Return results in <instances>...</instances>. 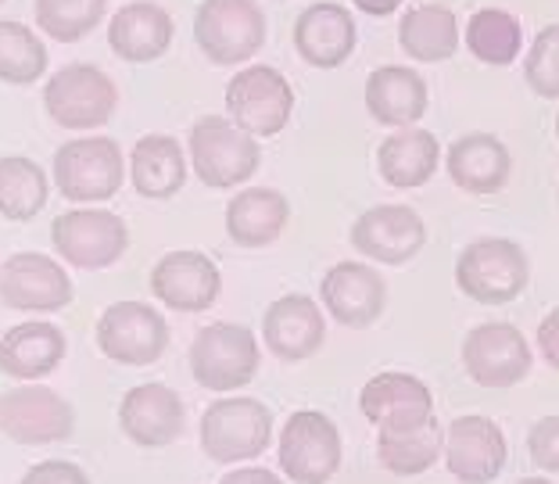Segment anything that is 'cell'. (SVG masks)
<instances>
[{"instance_id": "obj_7", "label": "cell", "mask_w": 559, "mask_h": 484, "mask_svg": "<svg viewBox=\"0 0 559 484\" xmlns=\"http://www.w3.org/2000/svg\"><path fill=\"white\" fill-rule=\"evenodd\" d=\"M259 341L240 323H209L190 341V374L205 391L230 394L248 388L259 374Z\"/></svg>"}, {"instance_id": "obj_12", "label": "cell", "mask_w": 559, "mask_h": 484, "mask_svg": "<svg viewBox=\"0 0 559 484\" xmlns=\"http://www.w3.org/2000/svg\"><path fill=\"white\" fill-rule=\"evenodd\" d=\"M97 349L119 366H155L169 349V323L147 302H116L97 320Z\"/></svg>"}, {"instance_id": "obj_17", "label": "cell", "mask_w": 559, "mask_h": 484, "mask_svg": "<svg viewBox=\"0 0 559 484\" xmlns=\"http://www.w3.org/2000/svg\"><path fill=\"white\" fill-rule=\"evenodd\" d=\"M320 298L334 323L348 330H366L388 309V280L373 265L345 259L326 270L320 284Z\"/></svg>"}, {"instance_id": "obj_6", "label": "cell", "mask_w": 559, "mask_h": 484, "mask_svg": "<svg viewBox=\"0 0 559 484\" xmlns=\"http://www.w3.org/2000/svg\"><path fill=\"white\" fill-rule=\"evenodd\" d=\"M345 441L337 424L320 410H298L284 420L276 438L280 474L295 484H330L341 470Z\"/></svg>"}, {"instance_id": "obj_13", "label": "cell", "mask_w": 559, "mask_h": 484, "mask_svg": "<svg viewBox=\"0 0 559 484\" xmlns=\"http://www.w3.org/2000/svg\"><path fill=\"white\" fill-rule=\"evenodd\" d=\"M75 298L66 265L40 251H15L0 262V305L15 312H61Z\"/></svg>"}, {"instance_id": "obj_33", "label": "cell", "mask_w": 559, "mask_h": 484, "mask_svg": "<svg viewBox=\"0 0 559 484\" xmlns=\"http://www.w3.org/2000/svg\"><path fill=\"white\" fill-rule=\"evenodd\" d=\"M466 47L485 66H513L524 50V25L513 11L480 8L466 22Z\"/></svg>"}, {"instance_id": "obj_10", "label": "cell", "mask_w": 559, "mask_h": 484, "mask_svg": "<svg viewBox=\"0 0 559 484\" xmlns=\"http://www.w3.org/2000/svg\"><path fill=\"white\" fill-rule=\"evenodd\" d=\"M50 245L72 270H108L130 251V226L108 209H69L50 223Z\"/></svg>"}, {"instance_id": "obj_9", "label": "cell", "mask_w": 559, "mask_h": 484, "mask_svg": "<svg viewBox=\"0 0 559 484\" xmlns=\"http://www.w3.org/2000/svg\"><path fill=\"white\" fill-rule=\"evenodd\" d=\"M295 116V86L273 66H245L226 83V119L255 140L287 130Z\"/></svg>"}, {"instance_id": "obj_22", "label": "cell", "mask_w": 559, "mask_h": 484, "mask_svg": "<svg viewBox=\"0 0 559 484\" xmlns=\"http://www.w3.org/2000/svg\"><path fill=\"white\" fill-rule=\"evenodd\" d=\"M359 47V25L345 4L320 0L295 19V50L312 69H341Z\"/></svg>"}, {"instance_id": "obj_43", "label": "cell", "mask_w": 559, "mask_h": 484, "mask_svg": "<svg viewBox=\"0 0 559 484\" xmlns=\"http://www.w3.org/2000/svg\"><path fill=\"white\" fill-rule=\"evenodd\" d=\"M556 137H559V116H556Z\"/></svg>"}, {"instance_id": "obj_20", "label": "cell", "mask_w": 559, "mask_h": 484, "mask_svg": "<svg viewBox=\"0 0 559 484\" xmlns=\"http://www.w3.org/2000/svg\"><path fill=\"white\" fill-rule=\"evenodd\" d=\"M359 410L377 430H413L435 416V394L413 374H377L359 391Z\"/></svg>"}, {"instance_id": "obj_30", "label": "cell", "mask_w": 559, "mask_h": 484, "mask_svg": "<svg viewBox=\"0 0 559 484\" xmlns=\"http://www.w3.org/2000/svg\"><path fill=\"white\" fill-rule=\"evenodd\" d=\"M399 47L424 66L449 61L460 50V19L444 4H416L399 22Z\"/></svg>"}, {"instance_id": "obj_29", "label": "cell", "mask_w": 559, "mask_h": 484, "mask_svg": "<svg viewBox=\"0 0 559 484\" xmlns=\"http://www.w3.org/2000/svg\"><path fill=\"white\" fill-rule=\"evenodd\" d=\"M290 205L273 187H245L226 205V234L237 248H270L287 231Z\"/></svg>"}, {"instance_id": "obj_40", "label": "cell", "mask_w": 559, "mask_h": 484, "mask_svg": "<svg viewBox=\"0 0 559 484\" xmlns=\"http://www.w3.org/2000/svg\"><path fill=\"white\" fill-rule=\"evenodd\" d=\"M219 484H284V481L265 467H240V470H230Z\"/></svg>"}, {"instance_id": "obj_5", "label": "cell", "mask_w": 559, "mask_h": 484, "mask_svg": "<svg viewBox=\"0 0 559 484\" xmlns=\"http://www.w3.org/2000/svg\"><path fill=\"white\" fill-rule=\"evenodd\" d=\"M273 445L270 405L248 394L215 399L201 413V449L215 463H248Z\"/></svg>"}, {"instance_id": "obj_44", "label": "cell", "mask_w": 559, "mask_h": 484, "mask_svg": "<svg viewBox=\"0 0 559 484\" xmlns=\"http://www.w3.org/2000/svg\"><path fill=\"white\" fill-rule=\"evenodd\" d=\"M0 4H4V0H0Z\"/></svg>"}, {"instance_id": "obj_16", "label": "cell", "mask_w": 559, "mask_h": 484, "mask_svg": "<svg viewBox=\"0 0 559 484\" xmlns=\"http://www.w3.org/2000/svg\"><path fill=\"white\" fill-rule=\"evenodd\" d=\"M444 467L460 484H491L510 460V441L488 416H455L444 430Z\"/></svg>"}, {"instance_id": "obj_21", "label": "cell", "mask_w": 559, "mask_h": 484, "mask_svg": "<svg viewBox=\"0 0 559 484\" xmlns=\"http://www.w3.org/2000/svg\"><path fill=\"white\" fill-rule=\"evenodd\" d=\"M262 341L280 363H305L323 349L326 316L309 295H284L262 312Z\"/></svg>"}, {"instance_id": "obj_19", "label": "cell", "mask_w": 559, "mask_h": 484, "mask_svg": "<svg viewBox=\"0 0 559 484\" xmlns=\"http://www.w3.org/2000/svg\"><path fill=\"white\" fill-rule=\"evenodd\" d=\"M119 427L140 449H165L183 435L187 402L169 385H136L119 402Z\"/></svg>"}, {"instance_id": "obj_23", "label": "cell", "mask_w": 559, "mask_h": 484, "mask_svg": "<svg viewBox=\"0 0 559 484\" xmlns=\"http://www.w3.org/2000/svg\"><path fill=\"white\" fill-rule=\"evenodd\" d=\"M444 169H449V180L466 194L488 198L510 184L513 158L510 147L495 133H463L444 151Z\"/></svg>"}, {"instance_id": "obj_36", "label": "cell", "mask_w": 559, "mask_h": 484, "mask_svg": "<svg viewBox=\"0 0 559 484\" xmlns=\"http://www.w3.org/2000/svg\"><path fill=\"white\" fill-rule=\"evenodd\" d=\"M524 80L545 101H559V22L538 29L524 55Z\"/></svg>"}, {"instance_id": "obj_37", "label": "cell", "mask_w": 559, "mask_h": 484, "mask_svg": "<svg viewBox=\"0 0 559 484\" xmlns=\"http://www.w3.org/2000/svg\"><path fill=\"white\" fill-rule=\"evenodd\" d=\"M527 456L545 474H559V416H542L531 424Z\"/></svg>"}, {"instance_id": "obj_39", "label": "cell", "mask_w": 559, "mask_h": 484, "mask_svg": "<svg viewBox=\"0 0 559 484\" xmlns=\"http://www.w3.org/2000/svg\"><path fill=\"white\" fill-rule=\"evenodd\" d=\"M538 352L552 369H559V305L538 323Z\"/></svg>"}, {"instance_id": "obj_27", "label": "cell", "mask_w": 559, "mask_h": 484, "mask_svg": "<svg viewBox=\"0 0 559 484\" xmlns=\"http://www.w3.org/2000/svg\"><path fill=\"white\" fill-rule=\"evenodd\" d=\"M130 184L140 198L169 201L187 187V151L169 133L140 137L130 151Z\"/></svg>"}, {"instance_id": "obj_25", "label": "cell", "mask_w": 559, "mask_h": 484, "mask_svg": "<svg viewBox=\"0 0 559 484\" xmlns=\"http://www.w3.org/2000/svg\"><path fill=\"white\" fill-rule=\"evenodd\" d=\"M66 330L47 320H25L0 334V374L11 380H44L66 363Z\"/></svg>"}, {"instance_id": "obj_24", "label": "cell", "mask_w": 559, "mask_h": 484, "mask_svg": "<svg viewBox=\"0 0 559 484\" xmlns=\"http://www.w3.org/2000/svg\"><path fill=\"white\" fill-rule=\"evenodd\" d=\"M173 15L155 0H130L108 22V47L111 55L130 61V66H147L158 61L173 44Z\"/></svg>"}, {"instance_id": "obj_34", "label": "cell", "mask_w": 559, "mask_h": 484, "mask_svg": "<svg viewBox=\"0 0 559 484\" xmlns=\"http://www.w3.org/2000/svg\"><path fill=\"white\" fill-rule=\"evenodd\" d=\"M47 47L29 25L0 19V83L33 86L47 72Z\"/></svg>"}, {"instance_id": "obj_41", "label": "cell", "mask_w": 559, "mask_h": 484, "mask_svg": "<svg viewBox=\"0 0 559 484\" xmlns=\"http://www.w3.org/2000/svg\"><path fill=\"white\" fill-rule=\"evenodd\" d=\"M355 8L362 11V15H373V19H384L391 11L402 8V0H352Z\"/></svg>"}, {"instance_id": "obj_14", "label": "cell", "mask_w": 559, "mask_h": 484, "mask_svg": "<svg viewBox=\"0 0 559 484\" xmlns=\"http://www.w3.org/2000/svg\"><path fill=\"white\" fill-rule=\"evenodd\" d=\"M531 345L513 323H480L463 341V369L477 388L506 391L531 377Z\"/></svg>"}, {"instance_id": "obj_11", "label": "cell", "mask_w": 559, "mask_h": 484, "mask_svg": "<svg viewBox=\"0 0 559 484\" xmlns=\"http://www.w3.org/2000/svg\"><path fill=\"white\" fill-rule=\"evenodd\" d=\"M75 430V410L66 394L25 380L22 388L0 391V435L15 445H61Z\"/></svg>"}, {"instance_id": "obj_42", "label": "cell", "mask_w": 559, "mask_h": 484, "mask_svg": "<svg viewBox=\"0 0 559 484\" xmlns=\"http://www.w3.org/2000/svg\"><path fill=\"white\" fill-rule=\"evenodd\" d=\"M516 484H552L549 477H520Z\"/></svg>"}, {"instance_id": "obj_26", "label": "cell", "mask_w": 559, "mask_h": 484, "mask_svg": "<svg viewBox=\"0 0 559 484\" xmlns=\"http://www.w3.org/2000/svg\"><path fill=\"white\" fill-rule=\"evenodd\" d=\"M366 111L380 126L402 130V126H416L427 116L430 94L427 80L409 66H380L366 75Z\"/></svg>"}, {"instance_id": "obj_8", "label": "cell", "mask_w": 559, "mask_h": 484, "mask_svg": "<svg viewBox=\"0 0 559 484\" xmlns=\"http://www.w3.org/2000/svg\"><path fill=\"white\" fill-rule=\"evenodd\" d=\"M194 44L212 66H245L265 44V11L259 0H201Z\"/></svg>"}, {"instance_id": "obj_4", "label": "cell", "mask_w": 559, "mask_h": 484, "mask_svg": "<svg viewBox=\"0 0 559 484\" xmlns=\"http://www.w3.org/2000/svg\"><path fill=\"white\" fill-rule=\"evenodd\" d=\"M119 108V91L108 72L91 61H72L44 83V111L50 122L72 133L100 130Z\"/></svg>"}, {"instance_id": "obj_1", "label": "cell", "mask_w": 559, "mask_h": 484, "mask_svg": "<svg viewBox=\"0 0 559 484\" xmlns=\"http://www.w3.org/2000/svg\"><path fill=\"white\" fill-rule=\"evenodd\" d=\"M527 284L531 259L510 237H477L455 259V287L477 305H510Z\"/></svg>"}, {"instance_id": "obj_2", "label": "cell", "mask_w": 559, "mask_h": 484, "mask_svg": "<svg viewBox=\"0 0 559 484\" xmlns=\"http://www.w3.org/2000/svg\"><path fill=\"white\" fill-rule=\"evenodd\" d=\"M190 169L212 190L245 187L262 165L259 140L226 116H201L190 126Z\"/></svg>"}, {"instance_id": "obj_3", "label": "cell", "mask_w": 559, "mask_h": 484, "mask_svg": "<svg viewBox=\"0 0 559 484\" xmlns=\"http://www.w3.org/2000/svg\"><path fill=\"white\" fill-rule=\"evenodd\" d=\"M55 187L75 205H100L126 184V155L111 137H75L55 151Z\"/></svg>"}, {"instance_id": "obj_15", "label": "cell", "mask_w": 559, "mask_h": 484, "mask_svg": "<svg viewBox=\"0 0 559 484\" xmlns=\"http://www.w3.org/2000/svg\"><path fill=\"white\" fill-rule=\"evenodd\" d=\"M151 295L173 312H209L223 295V273L205 251H169L151 265Z\"/></svg>"}, {"instance_id": "obj_28", "label": "cell", "mask_w": 559, "mask_h": 484, "mask_svg": "<svg viewBox=\"0 0 559 484\" xmlns=\"http://www.w3.org/2000/svg\"><path fill=\"white\" fill-rule=\"evenodd\" d=\"M441 165V144L430 130L419 126H402L399 133L380 140L377 147V169L380 180L395 190H416L435 180Z\"/></svg>"}, {"instance_id": "obj_18", "label": "cell", "mask_w": 559, "mask_h": 484, "mask_svg": "<svg viewBox=\"0 0 559 484\" xmlns=\"http://www.w3.org/2000/svg\"><path fill=\"white\" fill-rule=\"evenodd\" d=\"M352 248L380 265L413 262L427 245V226L409 205H377L366 209L352 226Z\"/></svg>"}, {"instance_id": "obj_38", "label": "cell", "mask_w": 559, "mask_h": 484, "mask_svg": "<svg viewBox=\"0 0 559 484\" xmlns=\"http://www.w3.org/2000/svg\"><path fill=\"white\" fill-rule=\"evenodd\" d=\"M19 484H91V474L72 460H44L25 470Z\"/></svg>"}, {"instance_id": "obj_32", "label": "cell", "mask_w": 559, "mask_h": 484, "mask_svg": "<svg viewBox=\"0 0 559 484\" xmlns=\"http://www.w3.org/2000/svg\"><path fill=\"white\" fill-rule=\"evenodd\" d=\"M50 198V180L40 162L25 155L0 158V215L11 223H29L44 212Z\"/></svg>"}, {"instance_id": "obj_31", "label": "cell", "mask_w": 559, "mask_h": 484, "mask_svg": "<svg viewBox=\"0 0 559 484\" xmlns=\"http://www.w3.org/2000/svg\"><path fill=\"white\" fill-rule=\"evenodd\" d=\"M444 449V427L438 416L413 430H377V463L395 477L427 474L441 460Z\"/></svg>"}, {"instance_id": "obj_35", "label": "cell", "mask_w": 559, "mask_h": 484, "mask_svg": "<svg viewBox=\"0 0 559 484\" xmlns=\"http://www.w3.org/2000/svg\"><path fill=\"white\" fill-rule=\"evenodd\" d=\"M105 8H108V0H36L33 15L50 40L80 44L100 25Z\"/></svg>"}]
</instances>
